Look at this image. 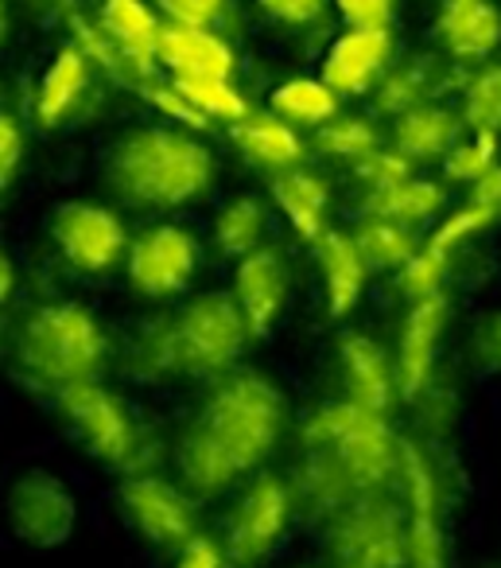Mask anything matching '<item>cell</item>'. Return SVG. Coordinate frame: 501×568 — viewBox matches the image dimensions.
I'll return each mask as SVG.
<instances>
[{
    "label": "cell",
    "mask_w": 501,
    "mask_h": 568,
    "mask_svg": "<svg viewBox=\"0 0 501 568\" xmlns=\"http://www.w3.org/2000/svg\"><path fill=\"white\" fill-rule=\"evenodd\" d=\"M470 71L462 63H451V59H439L431 51H416V55H405L400 63L389 67L381 82L374 90V110L381 118H400V113L416 110L423 102H443L451 90H467Z\"/></svg>",
    "instance_id": "obj_16"
},
{
    "label": "cell",
    "mask_w": 501,
    "mask_h": 568,
    "mask_svg": "<svg viewBox=\"0 0 501 568\" xmlns=\"http://www.w3.org/2000/svg\"><path fill=\"white\" fill-rule=\"evenodd\" d=\"M335 366L342 378V397L369 413L389 417L397 402V366L389 351L366 332H342L335 343Z\"/></svg>",
    "instance_id": "obj_17"
},
{
    "label": "cell",
    "mask_w": 501,
    "mask_h": 568,
    "mask_svg": "<svg viewBox=\"0 0 501 568\" xmlns=\"http://www.w3.org/2000/svg\"><path fill=\"white\" fill-rule=\"evenodd\" d=\"M48 234L59 257L86 276L110 273L121 257H129L125 222L102 203H86V199L55 203L48 214Z\"/></svg>",
    "instance_id": "obj_11"
},
{
    "label": "cell",
    "mask_w": 501,
    "mask_h": 568,
    "mask_svg": "<svg viewBox=\"0 0 501 568\" xmlns=\"http://www.w3.org/2000/svg\"><path fill=\"white\" fill-rule=\"evenodd\" d=\"M327 4H330V0H257V9L265 12L268 20H276V24H288V28L315 24Z\"/></svg>",
    "instance_id": "obj_43"
},
{
    "label": "cell",
    "mask_w": 501,
    "mask_h": 568,
    "mask_svg": "<svg viewBox=\"0 0 501 568\" xmlns=\"http://www.w3.org/2000/svg\"><path fill=\"white\" fill-rule=\"evenodd\" d=\"M51 402H55L67 436L98 464L121 467L125 475L152 471L156 444L144 436L129 405L113 389H105L102 382H79L71 389H59Z\"/></svg>",
    "instance_id": "obj_5"
},
{
    "label": "cell",
    "mask_w": 501,
    "mask_h": 568,
    "mask_svg": "<svg viewBox=\"0 0 501 568\" xmlns=\"http://www.w3.org/2000/svg\"><path fill=\"white\" fill-rule=\"evenodd\" d=\"M311 149L327 160H342V164H358L361 156L385 149V136L374 118H358V113H338L323 129H315Z\"/></svg>",
    "instance_id": "obj_33"
},
{
    "label": "cell",
    "mask_w": 501,
    "mask_h": 568,
    "mask_svg": "<svg viewBox=\"0 0 501 568\" xmlns=\"http://www.w3.org/2000/svg\"><path fill=\"white\" fill-rule=\"evenodd\" d=\"M90 82H94V63L79 43H67L55 59L43 71V82L35 90V121L43 129H59L67 118H74L82 102L90 94Z\"/></svg>",
    "instance_id": "obj_26"
},
{
    "label": "cell",
    "mask_w": 501,
    "mask_h": 568,
    "mask_svg": "<svg viewBox=\"0 0 501 568\" xmlns=\"http://www.w3.org/2000/svg\"><path fill=\"white\" fill-rule=\"evenodd\" d=\"M0 110H4V82H0Z\"/></svg>",
    "instance_id": "obj_48"
},
{
    "label": "cell",
    "mask_w": 501,
    "mask_h": 568,
    "mask_svg": "<svg viewBox=\"0 0 501 568\" xmlns=\"http://www.w3.org/2000/svg\"><path fill=\"white\" fill-rule=\"evenodd\" d=\"M288 420V402L265 378V374H229L206 394L203 409L195 413L191 425L229 459L242 475L257 471L276 452Z\"/></svg>",
    "instance_id": "obj_4"
},
{
    "label": "cell",
    "mask_w": 501,
    "mask_h": 568,
    "mask_svg": "<svg viewBox=\"0 0 501 568\" xmlns=\"http://www.w3.org/2000/svg\"><path fill=\"white\" fill-rule=\"evenodd\" d=\"M125 374L136 382H167L180 374L172 316L144 320L125 343Z\"/></svg>",
    "instance_id": "obj_30"
},
{
    "label": "cell",
    "mask_w": 501,
    "mask_h": 568,
    "mask_svg": "<svg viewBox=\"0 0 501 568\" xmlns=\"http://www.w3.org/2000/svg\"><path fill=\"white\" fill-rule=\"evenodd\" d=\"M304 568H327V565H304Z\"/></svg>",
    "instance_id": "obj_49"
},
{
    "label": "cell",
    "mask_w": 501,
    "mask_h": 568,
    "mask_svg": "<svg viewBox=\"0 0 501 568\" xmlns=\"http://www.w3.org/2000/svg\"><path fill=\"white\" fill-rule=\"evenodd\" d=\"M4 40H9V4L0 0V48H4Z\"/></svg>",
    "instance_id": "obj_47"
},
{
    "label": "cell",
    "mask_w": 501,
    "mask_h": 568,
    "mask_svg": "<svg viewBox=\"0 0 501 568\" xmlns=\"http://www.w3.org/2000/svg\"><path fill=\"white\" fill-rule=\"evenodd\" d=\"M12 293H17V265L9 261V253L0 250V308L12 301Z\"/></svg>",
    "instance_id": "obj_46"
},
{
    "label": "cell",
    "mask_w": 501,
    "mask_h": 568,
    "mask_svg": "<svg viewBox=\"0 0 501 568\" xmlns=\"http://www.w3.org/2000/svg\"><path fill=\"white\" fill-rule=\"evenodd\" d=\"M24 160V129L9 110H0V191H9Z\"/></svg>",
    "instance_id": "obj_42"
},
{
    "label": "cell",
    "mask_w": 501,
    "mask_h": 568,
    "mask_svg": "<svg viewBox=\"0 0 501 568\" xmlns=\"http://www.w3.org/2000/svg\"><path fill=\"white\" fill-rule=\"evenodd\" d=\"M299 444L307 456L335 467L354 495H377L397 479L400 436L392 433L389 417L361 409L346 397L319 405L299 425Z\"/></svg>",
    "instance_id": "obj_3"
},
{
    "label": "cell",
    "mask_w": 501,
    "mask_h": 568,
    "mask_svg": "<svg viewBox=\"0 0 501 568\" xmlns=\"http://www.w3.org/2000/svg\"><path fill=\"white\" fill-rule=\"evenodd\" d=\"M350 175L361 191H377V187H392V183L416 175V164L408 156H400L392 144H385V149L361 156L358 164H350Z\"/></svg>",
    "instance_id": "obj_39"
},
{
    "label": "cell",
    "mask_w": 501,
    "mask_h": 568,
    "mask_svg": "<svg viewBox=\"0 0 501 568\" xmlns=\"http://www.w3.org/2000/svg\"><path fill=\"white\" fill-rule=\"evenodd\" d=\"M133 94H141L144 102L152 105V110H160L164 113L172 125H180V129H195V133H203V129H211V121L203 118V113L195 110V105L187 102V94H183L180 87H175L172 79H160L156 71H149L141 82H136V90Z\"/></svg>",
    "instance_id": "obj_37"
},
{
    "label": "cell",
    "mask_w": 501,
    "mask_h": 568,
    "mask_svg": "<svg viewBox=\"0 0 501 568\" xmlns=\"http://www.w3.org/2000/svg\"><path fill=\"white\" fill-rule=\"evenodd\" d=\"M501 152V136L498 133H470L454 144L443 156V183H454V187H474L493 164H498Z\"/></svg>",
    "instance_id": "obj_35"
},
{
    "label": "cell",
    "mask_w": 501,
    "mask_h": 568,
    "mask_svg": "<svg viewBox=\"0 0 501 568\" xmlns=\"http://www.w3.org/2000/svg\"><path fill=\"white\" fill-rule=\"evenodd\" d=\"M156 67H164L175 82H203V79H234L237 55L214 28L167 24L160 32Z\"/></svg>",
    "instance_id": "obj_20"
},
{
    "label": "cell",
    "mask_w": 501,
    "mask_h": 568,
    "mask_svg": "<svg viewBox=\"0 0 501 568\" xmlns=\"http://www.w3.org/2000/svg\"><path fill=\"white\" fill-rule=\"evenodd\" d=\"M335 568H354V565H335Z\"/></svg>",
    "instance_id": "obj_50"
},
{
    "label": "cell",
    "mask_w": 501,
    "mask_h": 568,
    "mask_svg": "<svg viewBox=\"0 0 501 568\" xmlns=\"http://www.w3.org/2000/svg\"><path fill=\"white\" fill-rule=\"evenodd\" d=\"M462 113L443 102H423L416 110L392 118L389 144L408 156L416 168L420 164H443V156L462 141Z\"/></svg>",
    "instance_id": "obj_23"
},
{
    "label": "cell",
    "mask_w": 501,
    "mask_h": 568,
    "mask_svg": "<svg viewBox=\"0 0 501 568\" xmlns=\"http://www.w3.org/2000/svg\"><path fill=\"white\" fill-rule=\"evenodd\" d=\"M467 366L478 378H501V308H490L467 332Z\"/></svg>",
    "instance_id": "obj_38"
},
{
    "label": "cell",
    "mask_w": 501,
    "mask_h": 568,
    "mask_svg": "<svg viewBox=\"0 0 501 568\" xmlns=\"http://www.w3.org/2000/svg\"><path fill=\"white\" fill-rule=\"evenodd\" d=\"M327 552L335 565L405 568L408 521L405 506L377 495H361L327 521Z\"/></svg>",
    "instance_id": "obj_8"
},
{
    "label": "cell",
    "mask_w": 501,
    "mask_h": 568,
    "mask_svg": "<svg viewBox=\"0 0 501 568\" xmlns=\"http://www.w3.org/2000/svg\"><path fill=\"white\" fill-rule=\"evenodd\" d=\"M470 203H482V206H493V211L501 214V160L490 168V172L482 175V180L470 187Z\"/></svg>",
    "instance_id": "obj_45"
},
{
    "label": "cell",
    "mask_w": 501,
    "mask_h": 568,
    "mask_svg": "<svg viewBox=\"0 0 501 568\" xmlns=\"http://www.w3.org/2000/svg\"><path fill=\"white\" fill-rule=\"evenodd\" d=\"M268 234V211L257 195H237L214 214L211 222V237H214V250L229 261H242L249 253H257L265 245Z\"/></svg>",
    "instance_id": "obj_29"
},
{
    "label": "cell",
    "mask_w": 501,
    "mask_h": 568,
    "mask_svg": "<svg viewBox=\"0 0 501 568\" xmlns=\"http://www.w3.org/2000/svg\"><path fill=\"white\" fill-rule=\"evenodd\" d=\"M156 4L167 24H191V28H214V20L226 9V0H156Z\"/></svg>",
    "instance_id": "obj_41"
},
{
    "label": "cell",
    "mask_w": 501,
    "mask_h": 568,
    "mask_svg": "<svg viewBox=\"0 0 501 568\" xmlns=\"http://www.w3.org/2000/svg\"><path fill=\"white\" fill-rule=\"evenodd\" d=\"M117 510L125 526L156 549L180 552L183 545L198 537L195 503H191L187 490L167 483L164 475H125L117 487Z\"/></svg>",
    "instance_id": "obj_12"
},
{
    "label": "cell",
    "mask_w": 501,
    "mask_h": 568,
    "mask_svg": "<svg viewBox=\"0 0 501 568\" xmlns=\"http://www.w3.org/2000/svg\"><path fill=\"white\" fill-rule=\"evenodd\" d=\"M346 28H392L397 0H330Z\"/></svg>",
    "instance_id": "obj_40"
},
{
    "label": "cell",
    "mask_w": 501,
    "mask_h": 568,
    "mask_svg": "<svg viewBox=\"0 0 501 568\" xmlns=\"http://www.w3.org/2000/svg\"><path fill=\"white\" fill-rule=\"evenodd\" d=\"M229 141H234V149L253 168H260L268 175L292 172L307 156V144L299 136V129L288 125L284 118H276L273 110H249L237 125H229Z\"/></svg>",
    "instance_id": "obj_21"
},
{
    "label": "cell",
    "mask_w": 501,
    "mask_h": 568,
    "mask_svg": "<svg viewBox=\"0 0 501 568\" xmlns=\"http://www.w3.org/2000/svg\"><path fill=\"white\" fill-rule=\"evenodd\" d=\"M431 36L451 63H490L501 48V9L493 0H439Z\"/></svg>",
    "instance_id": "obj_19"
},
{
    "label": "cell",
    "mask_w": 501,
    "mask_h": 568,
    "mask_svg": "<svg viewBox=\"0 0 501 568\" xmlns=\"http://www.w3.org/2000/svg\"><path fill=\"white\" fill-rule=\"evenodd\" d=\"M226 549H222L214 537H203L198 534L195 541H187L180 549V560H175V568H226Z\"/></svg>",
    "instance_id": "obj_44"
},
{
    "label": "cell",
    "mask_w": 501,
    "mask_h": 568,
    "mask_svg": "<svg viewBox=\"0 0 501 568\" xmlns=\"http://www.w3.org/2000/svg\"><path fill=\"white\" fill-rule=\"evenodd\" d=\"M4 526L28 549H59L79 526V498L55 471L28 467L9 483Z\"/></svg>",
    "instance_id": "obj_10"
},
{
    "label": "cell",
    "mask_w": 501,
    "mask_h": 568,
    "mask_svg": "<svg viewBox=\"0 0 501 568\" xmlns=\"http://www.w3.org/2000/svg\"><path fill=\"white\" fill-rule=\"evenodd\" d=\"M405 506L408 521V560L405 568H447L451 552H447V487L439 475L431 452L412 436H400V464L397 479H392Z\"/></svg>",
    "instance_id": "obj_7"
},
{
    "label": "cell",
    "mask_w": 501,
    "mask_h": 568,
    "mask_svg": "<svg viewBox=\"0 0 501 568\" xmlns=\"http://www.w3.org/2000/svg\"><path fill=\"white\" fill-rule=\"evenodd\" d=\"M175 464H180L187 495H198V498L222 495V490H229L237 479H242V471H237V467L229 464V459L222 456L195 425L183 428L180 444H175Z\"/></svg>",
    "instance_id": "obj_28"
},
{
    "label": "cell",
    "mask_w": 501,
    "mask_h": 568,
    "mask_svg": "<svg viewBox=\"0 0 501 568\" xmlns=\"http://www.w3.org/2000/svg\"><path fill=\"white\" fill-rule=\"evenodd\" d=\"M0 332H4V320H0Z\"/></svg>",
    "instance_id": "obj_51"
},
{
    "label": "cell",
    "mask_w": 501,
    "mask_h": 568,
    "mask_svg": "<svg viewBox=\"0 0 501 568\" xmlns=\"http://www.w3.org/2000/svg\"><path fill=\"white\" fill-rule=\"evenodd\" d=\"M292 293V273L288 261L276 245H260L257 253L237 261L234 268V301L242 308L245 324H249L253 339L273 335V327L280 324L284 304Z\"/></svg>",
    "instance_id": "obj_18"
},
{
    "label": "cell",
    "mask_w": 501,
    "mask_h": 568,
    "mask_svg": "<svg viewBox=\"0 0 501 568\" xmlns=\"http://www.w3.org/2000/svg\"><path fill=\"white\" fill-rule=\"evenodd\" d=\"M105 339L98 316L79 301H55L35 308L17 335V371L40 394L55 397L79 382H98L105 366Z\"/></svg>",
    "instance_id": "obj_2"
},
{
    "label": "cell",
    "mask_w": 501,
    "mask_h": 568,
    "mask_svg": "<svg viewBox=\"0 0 501 568\" xmlns=\"http://www.w3.org/2000/svg\"><path fill=\"white\" fill-rule=\"evenodd\" d=\"M198 257H203V250H198V237L191 230L175 226V222H160V226L136 234L129 245V284H133V293L149 296V301L180 296L195 281Z\"/></svg>",
    "instance_id": "obj_13"
},
{
    "label": "cell",
    "mask_w": 501,
    "mask_h": 568,
    "mask_svg": "<svg viewBox=\"0 0 501 568\" xmlns=\"http://www.w3.org/2000/svg\"><path fill=\"white\" fill-rule=\"evenodd\" d=\"M98 24H102V32L110 36L129 59H136L141 67H152V71H156V51H160L164 20H160L144 0H102Z\"/></svg>",
    "instance_id": "obj_27"
},
{
    "label": "cell",
    "mask_w": 501,
    "mask_h": 568,
    "mask_svg": "<svg viewBox=\"0 0 501 568\" xmlns=\"http://www.w3.org/2000/svg\"><path fill=\"white\" fill-rule=\"evenodd\" d=\"M268 195L299 242L315 245L330 230V183L311 168L299 164L292 172L268 175Z\"/></svg>",
    "instance_id": "obj_25"
},
{
    "label": "cell",
    "mask_w": 501,
    "mask_h": 568,
    "mask_svg": "<svg viewBox=\"0 0 501 568\" xmlns=\"http://www.w3.org/2000/svg\"><path fill=\"white\" fill-rule=\"evenodd\" d=\"M462 125L470 133H498L501 136V63H485L470 74L462 90Z\"/></svg>",
    "instance_id": "obj_34"
},
{
    "label": "cell",
    "mask_w": 501,
    "mask_h": 568,
    "mask_svg": "<svg viewBox=\"0 0 501 568\" xmlns=\"http://www.w3.org/2000/svg\"><path fill=\"white\" fill-rule=\"evenodd\" d=\"M214 152L180 125L121 133L102 156V187L129 211H180L211 195Z\"/></svg>",
    "instance_id": "obj_1"
},
{
    "label": "cell",
    "mask_w": 501,
    "mask_h": 568,
    "mask_svg": "<svg viewBox=\"0 0 501 568\" xmlns=\"http://www.w3.org/2000/svg\"><path fill=\"white\" fill-rule=\"evenodd\" d=\"M392 55H397V40L392 28H346L335 36L323 55L319 79L335 90L338 98H358L374 94L377 82L389 74Z\"/></svg>",
    "instance_id": "obj_15"
},
{
    "label": "cell",
    "mask_w": 501,
    "mask_h": 568,
    "mask_svg": "<svg viewBox=\"0 0 501 568\" xmlns=\"http://www.w3.org/2000/svg\"><path fill=\"white\" fill-rule=\"evenodd\" d=\"M296 514V495L292 483H284L280 475L260 471L249 487L237 495V503L229 506L226 521H222V549L234 568H257L273 557L284 545Z\"/></svg>",
    "instance_id": "obj_9"
},
{
    "label": "cell",
    "mask_w": 501,
    "mask_h": 568,
    "mask_svg": "<svg viewBox=\"0 0 501 568\" xmlns=\"http://www.w3.org/2000/svg\"><path fill=\"white\" fill-rule=\"evenodd\" d=\"M315 265H319V276H323L327 316L346 320L361 304V293H366V281H369V265L358 253V245H354L350 230L330 226L327 234L315 242Z\"/></svg>",
    "instance_id": "obj_22"
},
{
    "label": "cell",
    "mask_w": 501,
    "mask_h": 568,
    "mask_svg": "<svg viewBox=\"0 0 501 568\" xmlns=\"http://www.w3.org/2000/svg\"><path fill=\"white\" fill-rule=\"evenodd\" d=\"M183 378H218L253 339L234 293H198L172 316Z\"/></svg>",
    "instance_id": "obj_6"
},
{
    "label": "cell",
    "mask_w": 501,
    "mask_h": 568,
    "mask_svg": "<svg viewBox=\"0 0 501 568\" xmlns=\"http://www.w3.org/2000/svg\"><path fill=\"white\" fill-rule=\"evenodd\" d=\"M338 102H342V98H338L327 82L307 79V74L280 82V87L268 94V110L296 129H323L327 121L338 118Z\"/></svg>",
    "instance_id": "obj_32"
},
{
    "label": "cell",
    "mask_w": 501,
    "mask_h": 568,
    "mask_svg": "<svg viewBox=\"0 0 501 568\" xmlns=\"http://www.w3.org/2000/svg\"><path fill=\"white\" fill-rule=\"evenodd\" d=\"M354 245L366 257L369 273H400L408 261L420 250V230L400 226V222H385V219H358V226L350 230Z\"/></svg>",
    "instance_id": "obj_31"
},
{
    "label": "cell",
    "mask_w": 501,
    "mask_h": 568,
    "mask_svg": "<svg viewBox=\"0 0 501 568\" xmlns=\"http://www.w3.org/2000/svg\"><path fill=\"white\" fill-rule=\"evenodd\" d=\"M354 211H358V219H385V222H400V226L420 230L447 214V183L408 175V180L392 183V187L361 191Z\"/></svg>",
    "instance_id": "obj_24"
},
{
    "label": "cell",
    "mask_w": 501,
    "mask_h": 568,
    "mask_svg": "<svg viewBox=\"0 0 501 568\" xmlns=\"http://www.w3.org/2000/svg\"><path fill=\"white\" fill-rule=\"evenodd\" d=\"M447 327H451V301H447V293L423 296V301L408 304L405 324H400L397 335V355H392L400 402L412 405L436 382L439 347L447 339Z\"/></svg>",
    "instance_id": "obj_14"
},
{
    "label": "cell",
    "mask_w": 501,
    "mask_h": 568,
    "mask_svg": "<svg viewBox=\"0 0 501 568\" xmlns=\"http://www.w3.org/2000/svg\"><path fill=\"white\" fill-rule=\"evenodd\" d=\"M175 82V79H172ZM187 94V102L203 113L206 121H222V125H237L249 113L245 94L234 87V79H203V82H175Z\"/></svg>",
    "instance_id": "obj_36"
}]
</instances>
